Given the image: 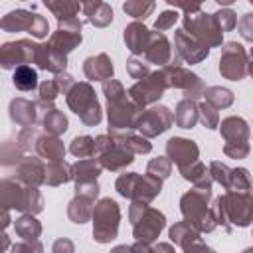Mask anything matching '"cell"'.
I'll return each instance as SVG.
<instances>
[{
  "instance_id": "7bdbcfd3",
  "label": "cell",
  "mask_w": 253,
  "mask_h": 253,
  "mask_svg": "<svg viewBox=\"0 0 253 253\" xmlns=\"http://www.w3.org/2000/svg\"><path fill=\"white\" fill-rule=\"evenodd\" d=\"M38 140H40V136H38V132H36L34 126H26L18 134V144L22 146V150H32V146H36Z\"/></svg>"
},
{
  "instance_id": "f35d334b",
  "label": "cell",
  "mask_w": 253,
  "mask_h": 253,
  "mask_svg": "<svg viewBox=\"0 0 253 253\" xmlns=\"http://www.w3.org/2000/svg\"><path fill=\"white\" fill-rule=\"evenodd\" d=\"M59 85L55 79H47L40 85V105H51L55 101V97L59 95Z\"/></svg>"
},
{
  "instance_id": "11a10c76",
  "label": "cell",
  "mask_w": 253,
  "mask_h": 253,
  "mask_svg": "<svg viewBox=\"0 0 253 253\" xmlns=\"http://www.w3.org/2000/svg\"><path fill=\"white\" fill-rule=\"evenodd\" d=\"M111 253H132V249L126 247V245H119V247H115Z\"/></svg>"
},
{
  "instance_id": "9c48e42d",
  "label": "cell",
  "mask_w": 253,
  "mask_h": 253,
  "mask_svg": "<svg viewBox=\"0 0 253 253\" xmlns=\"http://www.w3.org/2000/svg\"><path fill=\"white\" fill-rule=\"evenodd\" d=\"M0 28L4 32H28L34 38H45L49 32V24L43 16L30 10H12L0 20Z\"/></svg>"
},
{
  "instance_id": "484cf974",
  "label": "cell",
  "mask_w": 253,
  "mask_h": 253,
  "mask_svg": "<svg viewBox=\"0 0 253 253\" xmlns=\"http://www.w3.org/2000/svg\"><path fill=\"white\" fill-rule=\"evenodd\" d=\"M83 12H85L87 20L97 28H105L113 22V10L105 2H87V4H83Z\"/></svg>"
},
{
  "instance_id": "6f0895ef",
  "label": "cell",
  "mask_w": 253,
  "mask_h": 253,
  "mask_svg": "<svg viewBox=\"0 0 253 253\" xmlns=\"http://www.w3.org/2000/svg\"><path fill=\"white\" fill-rule=\"evenodd\" d=\"M243 253H253V249H245V251H243Z\"/></svg>"
},
{
  "instance_id": "d6986e66",
  "label": "cell",
  "mask_w": 253,
  "mask_h": 253,
  "mask_svg": "<svg viewBox=\"0 0 253 253\" xmlns=\"http://www.w3.org/2000/svg\"><path fill=\"white\" fill-rule=\"evenodd\" d=\"M144 55L150 63H156V65L168 63L170 57H172V49H170V43H168L166 36L160 34V32H150V40H148Z\"/></svg>"
},
{
  "instance_id": "1f68e13d",
  "label": "cell",
  "mask_w": 253,
  "mask_h": 253,
  "mask_svg": "<svg viewBox=\"0 0 253 253\" xmlns=\"http://www.w3.org/2000/svg\"><path fill=\"white\" fill-rule=\"evenodd\" d=\"M42 125H43V128H45L51 136H57V134H61V132L67 130V119H65V115H63L61 111H57V109H49V111L43 115Z\"/></svg>"
},
{
  "instance_id": "f907efd6",
  "label": "cell",
  "mask_w": 253,
  "mask_h": 253,
  "mask_svg": "<svg viewBox=\"0 0 253 253\" xmlns=\"http://www.w3.org/2000/svg\"><path fill=\"white\" fill-rule=\"evenodd\" d=\"M53 253H73V243L69 241V239H57L55 243H53V249H51Z\"/></svg>"
},
{
  "instance_id": "74e56055",
  "label": "cell",
  "mask_w": 253,
  "mask_h": 253,
  "mask_svg": "<svg viewBox=\"0 0 253 253\" xmlns=\"http://www.w3.org/2000/svg\"><path fill=\"white\" fill-rule=\"evenodd\" d=\"M123 10L132 16V18H146L152 10H154V2H140V0H134V2H125L123 4Z\"/></svg>"
},
{
  "instance_id": "e575fe53",
  "label": "cell",
  "mask_w": 253,
  "mask_h": 253,
  "mask_svg": "<svg viewBox=\"0 0 253 253\" xmlns=\"http://www.w3.org/2000/svg\"><path fill=\"white\" fill-rule=\"evenodd\" d=\"M204 97L208 103H211L213 107H229L233 103V95L231 91L227 89H221V87H210L208 91H204Z\"/></svg>"
},
{
  "instance_id": "83f0119b",
  "label": "cell",
  "mask_w": 253,
  "mask_h": 253,
  "mask_svg": "<svg viewBox=\"0 0 253 253\" xmlns=\"http://www.w3.org/2000/svg\"><path fill=\"white\" fill-rule=\"evenodd\" d=\"M12 83L20 91H34L38 87V71L30 65H20L14 69Z\"/></svg>"
},
{
  "instance_id": "52a82bcc",
  "label": "cell",
  "mask_w": 253,
  "mask_h": 253,
  "mask_svg": "<svg viewBox=\"0 0 253 253\" xmlns=\"http://www.w3.org/2000/svg\"><path fill=\"white\" fill-rule=\"evenodd\" d=\"M67 105L81 117L85 125L93 126L101 121V107L89 83H75L67 93Z\"/></svg>"
},
{
  "instance_id": "3957f363",
  "label": "cell",
  "mask_w": 253,
  "mask_h": 253,
  "mask_svg": "<svg viewBox=\"0 0 253 253\" xmlns=\"http://www.w3.org/2000/svg\"><path fill=\"white\" fill-rule=\"evenodd\" d=\"M211 198V192L208 188H196L182 196V213L186 215L188 223L194 225L198 231H211L217 223V217L208 208V200Z\"/></svg>"
},
{
  "instance_id": "4dcf8cb0",
  "label": "cell",
  "mask_w": 253,
  "mask_h": 253,
  "mask_svg": "<svg viewBox=\"0 0 253 253\" xmlns=\"http://www.w3.org/2000/svg\"><path fill=\"white\" fill-rule=\"evenodd\" d=\"M71 178H73L71 166L65 164L63 160L61 162H49L45 168V184H49V186H59Z\"/></svg>"
},
{
  "instance_id": "cb8c5ba5",
  "label": "cell",
  "mask_w": 253,
  "mask_h": 253,
  "mask_svg": "<svg viewBox=\"0 0 253 253\" xmlns=\"http://www.w3.org/2000/svg\"><path fill=\"white\" fill-rule=\"evenodd\" d=\"M81 43V34H73V32H65V30H59L53 32V36L49 38V49L55 51L57 55H67L71 49H75V45Z\"/></svg>"
},
{
  "instance_id": "4fadbf2b",
  "label": "cell",
  "mask_w": 253,
  "mask_h": 253,
  "mask_svg": "<svg viewBox=\"0 0 253 253\" xmlns=\"http://www.w3.org/2000/svg\"><path fill=\"white\" fill-rule=\"evenodd\" d=\"M166 87H168V85H166V79H164L162 71H156V73H152L148 79H140L136 85H132L128 93H130L132 101H134L138 107H144V105L154 103L156 99H160V97H162V91H164Z\"/></svg>"
},
{
  "instance_id": "8d00e7d4",
  "label": "cell",
  "mask_w": 253,
  "mask_h": 253,
  "mask_svg": "<svg viewBox=\"0 0 253 253\" xmlns=\"http://www.w3.org/2000/svg\"><path fill=\"white\" fill-rule=\"evenodd\" d=\"M233 192H249L251 190V176L245 168H237L231 170V180H229V188Z\"/></svg>"
},
{
  "instance_id": "f5cc1de1",
  "label": "cell",
  "mask_w": 253,
  "mask_h": 253,
  "mask_svg": "<svg viewBox=\"0 0 253 253\" xmlns=\"http://www.w3.org/2000/svg\"><path fill=\"white\" fill-rule=\"evenodd\" d=\"M130 249H132V253H150V251H152V249L148 247V243H144V241H138V243L132 245Z\"/></svg>"
},
{
  "instance_id": "d590c367",
  "label": "cell",
  "mask_w": 253,
  "mask_h": 253,
  "mask_svg": "<svg viewBox=\"0 0 253 253\" xmlns=\"http://www.w3.org/2000/svg\"><path fill=\"white\" fill-rule=\"evenodd\" d=\"M69 150H71L75 156L85 158V156L95 154V150H97V148H95V140H93L91 136H77V138H73V140H71Z\"/></svg>"
},
{
  "instance_id": "277c9868",
  "label": "cell",
  "mask_w": 253,
  "mask_h": 253,
  "mask_svg": "<svg viewBox=\"0 0 253 253\" xmlns=\"http://www.w3.org/2000/svg\"><path fill=\"white\" fill-rule=\"evenodd\" d=\"M253 219V194L249 192H229L217 200V221L225 223L229 229L227 221L233 225L245 227Z\"/></svg>"
},
{
  "instance_id": "ba28073f",
  "label": "cell",
  "mask_w": 253,
  "mask_h": 253,
  "mask_svg": "<svg viewBox=\"0 0 253 253\" xmlns=\"http://www.w3.org/2000/svg\"><path fill=\"white\" fill-rule=\"evenodd\" d=\"M119 217H121V211H119L117 202H113L111 198L101 200L93 211V223H95L93 225V237H95V241L107 243V241L115 239L117 229H119Z\"/></svg>"
},
{
  "instance_id": "8992f818",
  "label": "cell",
  "mask_w": 253,
  "mask_h": 253,
  "mask_svg": "<svg viewBox=\"0 0 253 253\" xmlns=\"http://www.w3.org/2000/svg\"><path fill=\"white\" fill-rule=\"evenodd\" d=\"M130 221H132L134 237L144 243H150L152 239H156L164 227V215L138 202L130 206Z\"/></svg>"
},
{
  "instance_id": "2e32d148",
  "label": "cell",
  "mask_w": 253,
  "mask_h": 253,
  "mask_svg": "<svg viewBox=\"0 0 253 253\" xmlns=\"http://www.w3.org/2000/svg\"><path fill=\"white\" fill-rule=\"evenodd\" d=\"M174 45H176L178 57H182L188 63H198V61H202L210 53V47H206L196 38H192L184 28L182 30H176V34H174Z\"/></svg>"
},
{
  "instance_id": "7402d4cb",
  "label": "cell",
  "mask_w": 253,
  "mask_h": 253,
  "mask_svg": "<svg viewBox=\"0 0 253 253\" xmlns=\"http://www.w3.org/2000/svg\"><path fill=\"white\" fill-rule=\"evenodd\" d=\"M148 40H150V32L140 22H132L125 28V43L132 53H144Z\"/></svg>"
},
{
  "instance_id": "9f6ffc18",
  "label": "cell",
  "mask_w": 253,
  "mask_h": 253,
  "mask_svg": "<svg viewBox=\"0 0 253 253\" xmlns=\"http://www.w3.org/2000/svg\"><path fill=\"white\" fill-rule=\"evenodd\" d=\"M247 71H249L251 77H253V47H251V61H249V65H247Z\"/></svg>"
},
{
  "instance_id": "603a6c76",
  "label": "cell",
  "mask_w": 253,
  "mask_h": 253,
  "mask_svg": "<svg viewBox=\"0 0 253 253\" xmlns=\"http://www.w3.org/2000/svg\"><path fill=\"white\" fill-rule=\"evenodd\" d=\"M10 119L22 126H32L36 123V103L28 99L10 101Z\"/></svg>"
},
{
  "instance_id": "5b68a950",
  "label": "cell",
  "mask_w": 253,
  "mask_h": 253,
  "mask_svg": "<svg viewBox=\"0 0 253 253\" xmlns=\"http://www.w3.org/2000/svg\"><path fill=\"white\" fill-rule=\"evenodd\" d=\"M117 190L125 198H130L138 204H146L156 194H160V180L150 174L148 176H138L134 172L121 174L117 180Z\"/></svg>"
},
{
  "instance_id": "db71d44e",
  "label": "cell",
  "mask_w": 253,
  "mask_h": 253,
  "mask_svg": "<svg viewBox=\"0 0 253 253\" xmlns=\"http://www.w3.org/2000/svg\"><path fill=\"white\" fill-rule=\"evenodd\" d=\"M150 253H174V249H172L168 243H158L156 247H152Z\"/></svg>"
},
{
  "instance_id": "60d3db41",
  "label": "cell",
  "mask_w": 253,
  "mask_h": 253,
  "mask_svg": "<svg viewBox=\"0 0 253 253\" xmlns=\"http://www.w3.org/2000/svg\"><path fill=\"white\" fill-rule=\"evenodd\" d=\"M213 18H215V22H217V26H219L221 32H229V30H233L235 24H237V16H235V12L229 10V8H221L219 12L213 14Z\"/></svg>"
},
{
  "instance_id": "f6af8a7d",
  "label": "cell",
  "mask_w": 253,
  "mask_h": 253,
  "mask_svg": "<svg viewBox=\"0 0 253 253\" xmlns=\"http://www.w3.org/2000/svg\"><path fill=\"white\" fill-rule=\"evenodd\" d=\"M178 16H180V14H178L176 10H164V12L158 16V20H156L154 28H156V30L162 34L164 30H170V28L174 26V22L178 20Z\"/></svg>"
},
{
  "instance_id": "7c38bea8",
  "label": "cell",
  "mask_w": 253,
  "mask_h": 253,
  "mask_svg": "<svg viewBox=\"0 0 253 253\" xmlns=\"http://www.w3.org/2000/svg\"><path fill=\"white\" fill-rule=\"evenodd\" d=\"M36 45L32 40H18V42H6L0 47V63L4 69L28 65L34 61Z\"/></svg>"
},
{
  "instance_id": "7dc6e473",
  "label": "cell",
  "mask_w": 253,
  "mask_h": 253,
  "mask_svg": "<svg viewBox=\"0 0 253 253\" xmlns=\"http://www.w3.org/2000/svg\"><path fill=\"white\" fill-rule=\"evenodd\" d=\"M237 30L243 36V40L253 42V14H243L237 22Z\"/></svg>"
},
{
  "instance_id": "f1b7e54d",
  "label": "cell",
  "mask_w": 253,
  "mask_h": 253,
  "mask_svg": "<svg viewBox=\"0 0 253 253\" xmlns=\"http://www.w3.org/2000/svg\"><path fill=\"white\" fill-rule=\"evenodd\" d=\"M14 229H16V233H18L20 237H24L26 241L38 239L40 233H42V225H40V221H38L32 213H24L22 217H18L16 223H14Z\"/></svg>"
},
{
  "instance_id": "7a4b0ae2",
  "label": "cell",
  "mask_w": 253,
  "mask_h": 253,
  "mask_svg": "<svg viewBox=\"0 0 253 253\" xmlns=\"http://www.w3.org/2000/svg\"><path fill=\"white\" fill-rule=\"evenodd\" d=\"M4 210H20L26 213H38L43 210V200L34 186H22L16 178H4L0 184Z\"/></svg>"
},
{
  "instance_id": "bcb514c9",
  "label": "cell",
  "mask_w": 253,
  "mask_h": 253,
  "mask_svg": "<svg viewBox=\"0 0 253 253\" xmlns=\"http://www.w3.org/2000/svg\"><path fill=\"white\" fill-rule=\"evenodd\" d=\"M198 111H200V115H202V123H204L208 128H215V126H217V113H215V109H213L211 105L200 103Z\"/></svg>"
},
{
  "instance_id": "ab89813d",
  "label": "cell",
  "mask_w": 253,
  "mask_h": 253,
  "mask_svg": "<svg viewBox=\"0 0 253 253\" xmlns=\"http://www.w3.org/2000/svg\"><path fill=\"white\" fill-rule=\"evenodd\" d=\"M20 152H24V150H22V146H20L18 142L6 140L4 146H2V164H4V166H10V164H14V162H20V160H22Z\"/></svg>"
},
{
  "instance_id": "6da1fadb",
  "label": "cell",
  "mask_w": 253,
  "mask_h": 253,
  "mask_svg": "<svg viewBox=\"0 0 253 253\" xmlns=\"http://www.w3.org/2000/svg\"><path fill=\"white\" fill-rule=\"evenodd\" d=\"M176 8L186 10L184 16V30L196 38L200 43H204L206 47H215L221 43V30L213 18V14H204L200 6H188V4H176Z\"/></svg>"
},
{
  "instance_id": "4316f807",
  "label": "cell",
  "mask_w": 253,
  "mask_h": 253,
  "mask_svg": "<svg viewBox=\"0 0 253 253\" xmlns=\"http://www.w3.org/2000/svg\"><path fill=\"white\" fill-rule=\"evenodd\" d=\"M198 107L194 105V101L192 99H184V101H180L178 103V107H176V113H174V121H176V125L178 126H182V128H192L194 125H196V121H198Z\"/></svg>"
},
{
  "instance_id": "30bf717a",
  "label": "cell",
  "mask_w": 253,
  "mask_h": 253,
  "mask_svg": "<svg viewBox=\"0 0 253 253\" xmlns=\"http://www.w3.org/2000/svg\"><path fill=\"white\" fill-rule=\"evenodd\" d=\"M221 134L225 138V154L231 158H245L249 154V128L247 123L239 117H227L221 123Z\"/></svg>"
},
{
  "instance_id": "ffe728a7",
  "label": "cell",
  "mask_w": 253,
  "mask_h": 253,
  "mask_svg": "<svg viewBox=\"0 0 253 253\" xmlns=\"http://www.w3.org/2000/svg\"><path fill=\"white\" fill-rule=\"evenodd\" d=\"M83 71L91 81H109L113 77V63L105 53H99L85 59Z\"/></svg>"
},
{
  "instance_id": "44dd1931",
  "label": "cell",
  "mask_w": 253,
  "mask_h": 253,
  "mask_svg": "<svg viewBox=\"0 0 253 253\" xmlns=\"http://www.w3.org/2000/svg\"><path fill=\"white\" fill-rule=\"evenodd\" d=\"M101 172V164L95 162L93 158H87V160H79L71 166V174L77 182V188H83V186H93L97 184V176Z\"/></svg>"
},
{
  "instance_id": "816d5d0a",
  "label": "cell",
  "mask_w": 253,
  "mask_h": 253,
  "mask_svg": "<svg viewBox=\"0 0 253 253\" xmlns=\"http://www.w3.org/2000/svg\"><path fill=\"white\" fill-rule=\"evenodd\" d=\"M186 253H215V251H211L210 247H206V245L202 243V239H200V241L192 243L190 247H186Z\"/></svg>"
},
{
  "instance_id": "c3c4849f",
  "label": "cell",
  "mask_w": 253,
  "mask_h": 253,
  "mask_svg": "<svg viewBox=\"0 0 253 253\" xmlns=\"http://www.w3.org/2000/svg\"><path fill=\"white\" fill-rule=\"evenodd\" d=\"M126 71H128L134 79H144L146 73H148V67H146V63H142L140 59L132 57V59L126 61Z\"/></svg>"
},
{
  "instance_id": "836d02e7",
  "label": "cell",
  "mask_w": 253,
  "mask_h": 253,
  "mask_svg": "<svg viewBox=\"0 0 253 253\" xmlns=\"http://www.w3.org/2000/svg\"><path fill=\"white\" fill-rule=\"evenodd\" d=\"M45 8L49 12H53L57 22H63V20L75 18V14L79 10H83V4H77V2H45Z\"/></svg>"
},
{
  "instance_id": "8fae6325",
  "label": "cell",
  "mask_w": 253,
  "mask_h": 253,
  "mask_svg": "<svg viewBox=\"0 0 253 253\" xmlns=\"http://www.w3.org/2000/svg\"><path fill=\"white\" fill-rule=\"evenodd\" d=\"M219 73L227 79L239 81L247 73V53L241 43L237 42H227L221 49V59H219Z\"/></svg>"
},
{
  "instance_id": "d6a6232c",
  "label": "cell",
  "mask_w": 253,
  "mask_h": 253,
  "mask_svg": "<svg viewBox=\"0 0 253 253\" xmlns=\"http://www.w3.org/2000/svg\"><path fill=\"white\" fill-rule=\"evenodd\" d=\"M91 200H93V198L79 196V194H77L75 200H71L67 213H69V217H71L75 223H83V221L89 219V215H91Z\"/></svg>"
},
{
  "instance_id": "f546056e",
  "label": "cell",
  "mask_w": 253,
  "mask_h": 253,
  "mask_svg": "<svg viewBox=\"0 0 253 253\" xmlns=\"http://www.w3.org/2000/svg\"><path fill=\"white\" fill-rule=\"evenodd\" d=\"M170 237H172V241H174V243L182 245L184 249H186V247H190L192 243L200 241L198 231H196V229H194V225H190L188 221H180V223H176V225L170 229Z\"/></svg>"
},
{
  "instance_id": "681fc988",
  "label": "cell",
  "mask_w": 253,
  "mask_h": 253,
  "mask_svg": "<svg viewBox=\"0 0 253 253\" xmlns=\"http://www.w3.org/2000/svg\"><path fill=\"white\" fill-rule=\"evenodd\" d=\"M12 253H43V247L38 239L32 241H24V243H16L12 247Z\"/></svg>"
},
{
  "instance_id": "ac0fdd59",
  "label": "cell",
  "mask_w": 253,
  "mask_h": 253,
  "mask_svg": "<svg viewBox=\"0 0 253 253\" xmlns=\"http://www.w3.org/2000/svg\"><path fill=\"white\" fill-rule=\"evenodd\" d=\"M18 182H22L24 186H40L42 182H45V168L42 164L40 158H34V156H28V158H22L16 166V176H14Z\"/></svg>"
},
{
  "instance_id": "b9f144b4",
  "label": "cell",
  "mask_w": 253,
  "mask_h": 253,
  "mask_svg": "<svg viewBox=\"0 0 253 253\" xmlns=\"http://www.w3.org/2000/svg\"><path fill=\"white\" fill-rule=\"evenodd\" d=\"M170 170H172V166H170V160H168V158H164V156H160V158H154V160L148 164V174H150V176H154V178H158V180H164V178H168Z\"/></svg>"
},
{
  "instance_id": "e0dca14e",
  "label": "cell",
  "mask_w": 253,
  "mask_h": 253,
  "mask_svg": "<svg viewBox=\"0 0 253 253\" xmlns=\"http://www.w3.org/2000/svg\"><path fill=\"white\" fill-rule=\"evenodd\" d=\"M166 152L168 158L174 160L178 164L180 170L192 166L194 162H198V146L194 144V140H186V138H170L166 144Z\"/></svg>"
},
{
  "instance_id": "d4e9b609",
  "label": "cell",
  "mask_w": 253,
  "mask_h": 253,
  "mask_svg": "<svg viewBox=\"0 0 253 253\" xmlns=\"http://www.w3.org/2000/svg\"><path fill=\"white\" fill-rule=\"evenodd\" d=\"M36 150L42 158H45L49 162H61L65 156V146L57 136H40Z\"/></svg>"
},
{
  "instance_id": "9a60e30c",
  "label": "cell",
  "mask_w": 253,
  "mask_h": 253,
  "mask_svg": "<svg viewBox=\"0 0 253 253\" xmlns=\"http://www.w3.org/2000/svg\"><path fill=\"white\" fill-rule=\"evenodd\" d=\"M162 75L166 79V85L170 87H182L186 91V99H194L202 93V81L198 75L182 69L180 65H168L166 69H162Z\"/></svg>"
},
{
  "instance_id": "ee69618b",
  "label": "cell",
  "mask_w": 253,
  "mask_h": 253,
  "mask_svg": "<svg viewBox=\"0 0 253 253\" xmlns=\"http://www.w3.org/2000/svg\"><path fill=\"white\" fill-rule=\"evenodd\" d=\"M211 176H213V180H217L221 186L229 188L231 170H229L225 164H221V162H211Z\"/></svg>"
},
{
  "instance_id": "5bb4252c",
  "label": "cell",
  "mask_w": 253,
  "mask_h": 253,
  "mask_svg": "<svg viewBox=\"0 0 253 253\" xmlns=\"http://www.w3.org/2000/svg\"><path fill=\"white\" fill-rule=\"evenodd\" d=\"M174 117L170 113L168 107H152L148 111H142L136 128L144 134V136H156L160 132H164L166 128H170Z\"/></svg>"
}]
</instances>
